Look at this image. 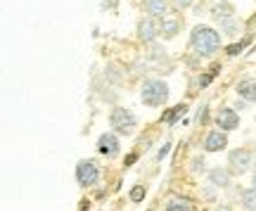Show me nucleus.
I'll return each instance as SVG.
<instances>
[{
	"label": "nucleus",
	"mask_w": 256,
	"mask_h": 211,
	"mask_svg": "<svg viewBox=\"0 0 256 211\" xmlns=\"http://www.w3.org/2000/svg\"><path fill=\"white\" fill-rule=\"evenodd\" d=\"M209 183L214 188H228L230 185V171L228 168H211L209 171Z\"/></svg>",
	"instance_id": "9b49d317"
},
{
	"label": "nucleus",
	"mask_w": 256,
	"mask_h": 211,
	"mask_svg": "<svg viewBox=\"0 0 256 211\" xmlns=\"http://www.w3.org/2000/svg\"><path fill=\"white\" fill-rule=\"evenodd\" d=\"M206 116H209V107H204V110L200 112V116H197V119H200V124H204V121H206Z\"/></svg>",
	"instance_id": "a878e982"
},
{
	"label": "nucleus",
	"mask_w": 256,
	"mask_h": 211,
	"mask_svg": "<svg viewBox=\"0 0 256 211\" xmlns=\"http://www.w3.org/2000/svg\"><path fill=\"white\" fill-rule=\"evenodd\" d=\"M185 114H188V104H176L174 110L164 114V119H166V124H168V126H176V124H178V119H180V116H185Z\"/></svg>",
	"instance_id": "2eb2a0df"
},
{
	"label": "nucleus",
	"mask_w": 256,
	"mask_h": 211,
	"mask_svg": "<svg viewBox=\"0 0 256 211\" xmlns=\"http://www.w3.org/2000/svg\"><path fill=\"white\" fill-rule=\"evenodd\" d=\"M214 211H232V209H230L228 204H220V206H216V209H214Z\"/></svg>",
	"instance_id": "cd10ccee"
},
{
	"label": "nucleus",
	"mask_w": 256,
	"mask_h": 211,
	"mask_svg": "<svg viewBox=\"0 0 256 211\" xmlns=\"http://www.w3.org/2000/svg\"><path fill=\"white\" fill-rule=\"evenodd\" d=\"M119 138L114 136V133H102L100 138H98V152H100L102 156H107V159H112V156L119 154Z\"/></svg>",
	"instance_id": "423d86ee"
},
{
	"label": "nucleus",
	"mask_w": 256,
	"mask_h": 211,
	"mask_svg": "<svg viewBox=\"0 0 256 211\" xmlns=\"http://www.w3.org/2000/svg\"><path fill=\"white\" fill-rule=\"evenodd\" d=\"M204 168V156H194L192 159V171H202Z\"/></svg>",
	"instance_id": "4be33fe9"
},
{
	"label": "nucleus",
	"mask_w": 256,
	"mask_h": 211,
	"mask_svg": "<svg viewBox=\"0 0 256 211\" xmlns=\"http://www.w3.org/2000/svg\"><path fill=\"white\" fill-rule=\"evenodd\" d=\"M98 178H100V168H98V164H95L92 159H83V162L76 164V180H78L83 188L95 185Z\"/></svg>",
	"instance_id": "39448f33"
},
{
	"label": "nucleus",
	"mask_w": 256,
	"mask_h": 211,
	"mask_svg": "<svg viewBox=\"0 0 256 211\" xmlns=\"http://www.w3.org/2000/svg\"><path fill=\"white\" fill-rule=\"evenodd\" d=\"M166 211H190V202L188 200H171V202L166 204Z\"/></svg>",
	"instance_id": "a211bd4d"
},
{
	"label": "nucleus",
	"mask_w": 256,
	"mask_h": 211,
	"mask_svg": "<svg viewBox=\"0 0 256 211\" xmlns=\"http://www.w3.org/2000/svg\"><path fill=\"white\" fill-rule=\"evenodd\" d=\"M156 36H162V31H159V24H156L152 17L142 19V22L138 24V38H140V40H145V43H152Z\"/></svg>",
	"instance_id": "6e6552de"
},
{
	"label": "nucleus",
	"mask_w": 256,
	"mask_h": 211,
	"mask_svg": "<svg viewBox=\"0 0 256 211\" xmlns=\"http://www.w3.org/2000/svg\"><path fill=\"white\" fill-rule=\"evenodd\" d=\"M242 206L247 211H256V188H249L242 192Z\"/></svg>",
	"instance_id": "f3484780"
},
{
	"label": "nucleus",
	"mask_w": 256,
	"mask_h": 211,
	"mask_svg": "<svg viewBox=\"0 0 256 211\" xmlns=\"http://www.w3.org/2000/svg\"><path fill=\"white\" fill-rule=\"evenodd\" d=\"M247 28H249V34H256V14H254V17H252V19H249Z\"/></svg>",
	"instance_id": "393cba45"
},
{
	"label": "nucleus",
	"mask_w": 256,
	"mask_h": 211,
	"mask_svg": "<svg viewBox=\"0 0 256 211\" xmlns=\"http://www.w3.org/2000/svg\"><path fill=\"white\" fill-rule=\"evenodd\" d=\"M218 69H220V66H211L209 74H202V76H200V88H206V86L214 81V76L218 74Z\"/></svg>",
	"instance_id": "6ab92c4d"
},
{
	"label": "nucleus",
	"mask_w": 256,
	"mask_h": 211,
	"mask_svg": "<svg viewBox=\"0 0 256 211\" xmlns=\"http://www.w3.org/2000/svg\"><path fill=\"white\" fill-rule=\"evenodd\" d=\"M218 24H220V31H223L226 36H235V34L240 31V24H238V19H235V17H226V19H220Z\"/></svg>",
	"instance_id": "dca6fc26"
},
{
	"label": "nucleus",
	"mask_w": 256,
	"mask_h": 211,
	"mask_svg": "<svg viewBox=\"0 0 256 211\" xmlns=\"http://www.w3.org/2000/svg\"><path fill=\"white\" fill-rule=\"evenodd\" d=\"M252 183H254V185H252V188H256V174H254V180H252Z\"/></svg>",
	"instance_id": "c85d7f7f"
},
{
	"label": "nucleus",
	"mask_w": 256,
	"mask_h": 211,
	"mask_svg": "<svg viewBox=\"0 0 256 211\" xmlns=\"http://www.w3.org/2000/svg\"><path fill=\"white\" fill-rule=\"evenodd\" d=\"M232 12H235V10H232V5H230L228 0H220V2H216V5L211 8V17L220 22V19H226V17H232Z\"/></svg>",
	"instance_id": "4468645a"
},
{
	"label": "nucleus",
	"mask_w": 256,
	"mask_h": 211,
	"mask_svg": "<svg viewBox=\"0 0 256 211\" xmlns=\"http://www.w3.org/2000/svg\"><path fill=\"white\" fill-rule=\"evenodd\" d=\"M228 147V138H226V130H211L204 138V152H220Z\"/></svg>",
	"instance_id": "1a4fd4ad"
},
{
	"label": "nucleus",
	"mask_w": 256,
	"mask_h": 211,
	"mask_svg": "<svg viewBox=\"0 0 256 211\" xmlns=\"http://www.w3.org/2000/svg\"><path fill=\"white\" fill-rule=\"evenodd\" d=\"M145 200V185H136L130 190V202H142Z\"/></svg>",
	"instance_id": "412c9836"
},
{
	"label": "nucleus",
	"mask_w": 256,
	"mask_h": 211,
	"mask_svg": "<svg viewBox=\"0 0 256 211\" xmlns=\"http://www.w3.org/2000/svg\"><path fill=\"white\" fill-rule=\"evenodd\" d=\"M110 124L114 133H119V136H130L138 126V119L133 112H128L126 107H114L110 114Z\"/></svg>",
	"instance_id": "7ed1b4c3"
},
{
	"label": "nucleus",
	"mask_w": 256,
	"mask_h": 211,
	"mask_svg": "<svg viewBox=\"0 0 256 211\" xmlns=\"http://www.w3.org/2000/svg\"><path fill=\"white\" fill-rule=\"evenodd\" d=\"M238 95L242 98L244 102H256V81H249V78H244V81L238 83Z\"/></svg>",
	"instance_id": "f8f14e48"
},
{
	"label": "nucleus",
	"mask_w": 256,
	"mask_h": 211,
	"mask_svg": "<svg viewBox=\"0 0 256 211\" xmlns=\"http://www.w3.org/2000/svg\"><path fill=\"white\" fill-rule=\"evenodd\" d=\"M174 2H176V8H180V10L190 8V5H192V0H174Z\"/></svg>",
	"instance_id": "b1692460"
},
{
	"label": "nucleus",
	"mask_w": 256,
	"mask_h": 211,
	"mask_svg": "<svg viewBox=\"0 0 256 211\" xmlns=\"http://www.w3.org/2000/svg\"><path fill=\"white\" fill-rule=\"evenodd\" d=\"M228 164H230V168L235 171V174H247L249 168L254 166V152H249V150H232L228 154Z\"/></svg>",
	"instance_id": "20e7f679"
},
{
	"label": "nucleus",
	"mask_w": 256,
	"mask_h": 211,
	"mask_svg": "<svg viewBox=\"0 0 256 211\" xmlns=\"http://www.w3.org/2000/svg\"><path fill=\"white\" fill-rule=\"evenodd\" d=\"M168 152H171V142H164V145L159 147V154H156V159H164Z\"/></svg>",
	"instance_id": "5701e85b"
},
{
	"label": "nucleus",
	"mask_w": 256,
	"mask_h": 211,
	"mask_svg": "<svg viewBox=\"0 0 256 211\" xmlns=\"http://www.w3.org/2000/svg\"><path fill=\"white\" fill-rule=\"evenodd\" d=\"M145 12L152 19H166L168 17V2L166 0H147Z\"/></svg>",
	"instance_id": "9d476101"
},
{
	"label": "nucleus",
	"mask_w": 256,
	"mask_h": 211,
	"mask_svg": "<svg viewBox=\"0 0 256 211\" xmlns=\"http://www.w3.org/2000/svg\"><path fill=\"white\" fill-rule=\"evenodd\" d=\"M247 43H249V38H244V40H240V43H232V46L228 48V55L230 57H238L244 48H247Z\"/></svg>",
	"instance_id": "aec40b11"
},
{
	"label": "nucleus",
	"mask_w": 256,
	"mask_h": 211,
	"mask_svg": "<svg viewBox=\"0 0 256 211\" xmlns=\"http://www.w3.org/2000/svg\"><path fill=\"white\" fill-rule=\"evenodd\" d=\"M159 31H162V36L164 38H176L178 36V31H180V22H178L176 17H166V19H162Z\"/></svg>",
	"instance_id": "ddd939ff"
},
{
	"label": "nucleus",
	"mask_w": 256,
	"mask_h": 211,
	"mask_svg": "<svg viewBox=\"0 0 256 211\" xmlns=\"http://www.w3.org/2000/svg\"><path fill=\"white\" fill-rule=\"evenodd\" d=\"M136 159H138V154H136V152H130V154L126 156V166H133V164H136Z\"/></svg>",
	"instance_id": "bb28decb"
},
{
	"label": "nucleus",
	"mask_w": 256,
	"mask_h": 211,
	"mask_svg": "<svg viewBox=\"0 0 256 211\" xmlns=\"http://www.w3.org/2000/svg\"><path fill=\"white\" fill-rule=\"evenodd\" d=\"M254 166H256V147H254Z\"/></svg>",
	"instance_id": "c756f323"
},
{
	"label": "nucleus",
	"mask_w": 256,
	"mask_h": 211,
	"mask_svg": "<svg viewBox=\"0 0 256 211\" xmlns=\"http://www.w3.org/2000/svg\"><path fill=\"white\" fill-rule=\"evenodd\" d=\"M190 46H192V50H194L197 57H204V60H206V57H214L220 48V34L216 28L200 24V26L192 28Z\"/></svg>",
	"instance_id": "f257e3e1"
},
{
	"label": "nucleus",
	"mask_w": 256,
	"mask_h": 211,
	"mask_svg": "<svg viewBox=\"0 0 256 211\" xmlns=\"http://www.w3.org/2000/svg\"><path fill=\"white\" fill-rule=\"evenodd\" d=\"M140 100L145 102L147 107H162L168 100V86L159 78H147L142 83V90H140Z\"/></svg>",
	"instance_id": "f03ea898"
},
{
	"label": "nucleus",
	"mask_w": 256,
	"mask_h": 211,
	"mask_svg": "<svg viewBox=\"0 0 256 211\" xmlns=\"http://www.w3.org/2000/svg\"><path fill=\"white\" fill-rule=\"evenodd\" d=\"M216 126H218V130H235L240 126L238 112L230 110V107L218 110V114H216Z\"/></svg>",
	"instance_id": "0eeeda50"
}]
</instances>
